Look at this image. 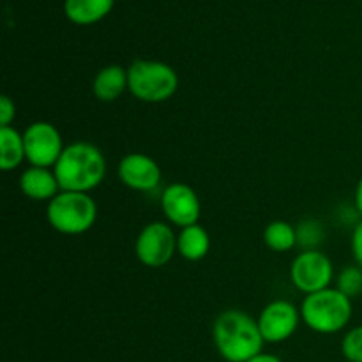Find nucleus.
<instances>
[{
  "label": "nucleus",
  "mask_w": 362,
  "mask_h": 362,
  "mask_svg": "<svg viewBox=\"0 0 362 362\" xmlns=\"http://www.w3.org/2000/svg\"><path fill=\"white\" fill-rule=\"evenodd\" d=\"M216 349L228 362H247L262 354L265 339L258 322L239 310L223 311L212 327Z\"/></svg>",
  "instance_id": "obj_1"
},
{
  "label": "nucleus",
  "mask_w": 362,
  "mask_h": 362,
  "mask_svg": "<svg viewBox=\"0 0 362 362\" xmlns=\"http://www.w3.org/2000/svg\"><path fill=\"white\" fill-rule=\"evenodd\" d=\"M53 172L62 191L88 193L105 179L106 159L95 145L74 141L64 148Z\"/></svg>",
  "instance_id": "obj_2"
},
{
  "label": "nucleus",
  "mask_w": 362,
  "mask_h": 362,
  "mask_svg": "<svg viewBox=\"0 0 362 362\" xmlns=\"http://www.w3.org/2000/svg\"><path fill=\"white\" fill-rule=\"evenodd\" d=\"M304 324L320 334H334L352 318V299L338 288H325L306 296L300 304Z\"/></svg>",
  "instance_id": "obj_3"
},
{
  "label": "nucleus",
  "mask_w": 362,
  "mask_h": 362,
  "mask_svg": "<svg viewBox=\"0 0 362 362\" xmlns=\"http://www.w3.org/2000/svg\"><path fill=\"white\" fill-rule=\"evenodd\" d=\"M179 87V76L168 64L158 60H134L127 69V88L145 103H163Z\"/></svg>",
  "instance_id": "obj_4"
},
{
  "label": "nucleus",
  "mask_w": 362,
  "mask_h": 362,
  "mask_svg": "<svg viewBox=\"0 0 362 362\" xmlns=\"http://www.w3.org/2000/svg\"><path fill=\"white\" fill-rule=\"evenodd\" d=\"M48 223L60 233L80 235L92 228L98 218V207L92 197L78 191H60L46 209Z\"/></svg>",
  "instance_id": "obj_5"
},
{
  "label": "nucleus",
  "mask_w": 362,
  "mask_h": 362,
  "mask_svg": "<svg viewBox=\"0 0 362 362\" xmlns=\"http://www.w3.org/2000/svg\"><path fill=\"white\" fill-rule=\"evenodd\" d=\"M25 158L32 166L49 168L62 156V136L49 122H34L25 129Z\"/></svg>",
  "instance_id": "obj_6"
},
{
  "label": "nucleus",
  "mask_w": 362,
  "mask_h": 362,
  "mask_svg": "<svg viewBox=\"0 0 362 362\" xmlns=\"http://www.w3.org/2000/svg\"><path fill=\"white\" fill-rule=\"evenodd\" d=\"M332 276H334V269H332L331 260L324 253L315 250L300 253L290 269L293 286L308 296L329 288Z\"/></svg>",
  "instance_id": "obj_7"
},
{
  "label": "nucleus",
  "mask_w": 362,
  "mask_h": 362,
  "mask_svg": "<svg viewBox=\"0 0 362 362\" xmlns=\"http://www.w3.org/2000/svg\"><path fill=\"white\" fill-rule=\"evenodd\" d=\"M177 250V237L166 223H151L136 239L138 260L147 267H163L172 260Z\"/></svg>",
  "instance_id": "obj_8"
},
{
  "label": "nucleus",
  "mask_w": 362,
  "mask_h": 362,
  "mask_svg": "<svg viewBox=\"0 0 362 362\" xmlns=\"http://www.w3.org/2000/svg\"><path fill=\"white\" fill-rule=\"evenodd\" d=\"M300 311L288 300H274L262 310L258 327L267 343H281L297 331Z\"/></svg>",
  "instance_id": "obj_9"
},
{
  "label": "nucleus",
  "mask_w": 362,
  "mask_h": 362,
  "mask_svg": "<svg viewBox=\"0 0 362 362\" xmlns=\"http://www.w3.org/2000/svg\"><path fill=\"white\" fill-rule=\"evenodd\" d=\"M161 209L166 219L177 226L197 225L200 219V200L189 186L182 182L170 184L161 198Z\"/></svg>",
  "instance_id": "obj_10"
},
{
  "label": "nucleus",
  "mask_w": 362,
  "mask_h": 362,
  "mask_svg": "<svg viewBox=\"0 0 362 362\" xmlns=\"http://www.w3.org/2000/svg\"><path fill=\"white\" fill-rule=\"evenodd\" d=\"M119 179L131 189L151 191L161 182V168L152 158L134 152L119 163Z\"/></svg>",
  "instance_id": "obj_11"
},
{
  "label": "nucleus",
  "mask_w": 362,
  "mask_h": 362,
  "mask_svg": "<svg viewBox=\"0 0 362 362\" xmlns=\"http://www.w3.org/2000/svg\"><path fill=\"white\" fill-rule=\"evenodd\" d=\"M20 187L25 197L39 202L53 200L60 189L55 172H49L48 168H39V166H32L21 173Z\"/></svg>",
  "instance_id": "obj_12"
},
{
  "label": "nucleus",
  "mask_w": 362,
  "mask_h": 362,
  "mask_svg": "<svg viewBox=\"0 0 362 362\" xmlns=\"http://www.w3.org/2000/svg\"><path fill=\"white\" fill-rule=\"evenodd\" d=\"M127 88V71L122 66H106L95 74L92 90L99 101H115Z\"/></svg>",
  "instance_id": "obj_13"
},
{
  "label": "nucleus",
  "mask_w": 362,
  "mask_h": 362,
  "mask_svg": "<svg viewBox=\"0 0 362 362\" xmlns=\"http://www.w3.org/2000/svg\"><path fill=\"white\" fill-rule=\"evenodd\" d=\"M211 250V237L204 226L191 225L182 228L180 235L177 237V251L180 257L189 262H198L207 257Z\"/></svg>",
  "instance_id": "obj_14"
},
{
  "label": "nucleus",
  "mask_w": 362,
  "mask_h": 362,
  "mask_svg": "<svg viewBox=\"0 0 362 362\" xmlns=\"http://www.w3.org/2000/svg\"><path fill=\"white\" fill-rule=\"evenodd\" d=\"M113 0H66V16L76 25H92L112 11Z\"/></svg>",
  "instance_id": "obj_15"
},
{
  "label": "nucleus",
  "mask_w": 362,
  "mask_h": 362,
  "mask_svg": "<svg viewBox=\"0 0 362 362\" xmlns=\"http://www.w3.org/2000/svg\"><path fill=\"white\" fill-rule=\"evenodd\" d=\"M23 159H27L23 134H20L11 126L0 127V168L4 172H11Z\"/></svg>",
  "instance_id": "obj_16"
},
{
  "label": "nucleus",
  "mask_w": 362,
  "mask_h": 362,
  "mask_svg": "<svg viewBox=\"0 0 362 362\" xmlns=\"http://www.w3.org/2000/svg\"><path fill=\"white\" fill-rule=\"evenodd\" d=\"M264 240L272 251H290L297 244V232L290 223L286 221H272L265 228Z\"/></svg>",
  "instance_id": "obj_17"
},
{
  "label": "nucleus",
  "mask_w": 362,
  "mask_h": 362,
  "mask_svg": "<svg viewBox=\"0 0 362 362\" xmlns=\"http://www.w3.org/2000/svg\"><path fill=\"white\" fill-rule=\"evenodd\" d=\"M338 290L346 297H357L362 292V269L346 267L343 269L338 278Z\"/></svg>",
  "instance_id": "obj_18"
},
{
  "label": "nucleus",
  "mask_w": 362,
  "mask_h": 362,
  "mask_svg": "<svg viewBox=\"0 0 362 362\" xmlns=\"http://www.w3.org/2000/svg\"><path fill=\"white\" fill-rule=\"evenodd\" d=\"M341 352L346 361L362 362V325L346 332L341 341Z\"/></svg>",
  "instance_id": "obj_19"
},
{
  "label": "nucleus",
  "mask_w": 362,
  "mask_h": 362,
  "mask_svg": "<svg viewBox=\"0 0 362 362\" xmlns=\"http://www.w3.org/2000/svg\"><path fill=\"white\" fill-rule=\"evenodd\" d=\"M16 115V106L11 101L9 95H2L0 98V127L11 126Z\"/></svg>",
  "instance_id": "obj_20"
},
{
  "label": "nucleus",
  "mask_w": 362,
  "mask_h": 362,
  "mask_svg": "<svg viewBox=\"0 0 362 362\" xmlns=\"http://www.w3.org/2000/svg\"><path fill=\"white\" fill-rule=\"evenodd\" d=\"M352 253L357 265L362 269V221L356 226L352 233Z\"/></svg>",
  "instance_id": "obj_21"
},
{
  "label": "nucleus",
  "mask_w": 362,
  "mask_h": 362,
  "mask_svg": "<svg viewBox=\"0 0 362 362\" xmlns=\"http://www.w3.org/2000/svg\"><path fill=\"white\" fill-rule=\"evenodd\" d=\"M247 362H281L276 356H271V354H258L257 357L250 359Z\"/></svg>",
  "instance_id": "obj_22"
},
{
  "label": "nucleus",
  "mask_w": 362,
  "mask_h": 362,
  "mask_svg": "<svg viewBox=\"0 0 362 362\" xmlns=\"http://www.w3.org/2000/svg\"><path fill=\"white\" fill-rule=\"evenodd\" d=\"M356 207L359 211V214L362 216V179L357 184V189H356Z\"/></svg>",
  "instance_id": "obj_23"
}]
</instances>
